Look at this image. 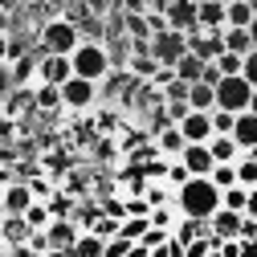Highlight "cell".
<instances>
[{"label": "cell", "instance_id": "obj_1", "mask_svg": "<svg viewBox=\"0 0 257 257\" xmlns=\"http://www.w3.org/2000/svg\"><path fill=\"white\" fill-rule=\"evenodd\" d=\"M176 208L184 216H196V220H208L216 208H220V188L208 180V176H188L180 188H176Z\"/></svg>", "mask_w": 257, "mask_h": 257}, {"label": "cell", "instance_id": "obj_2", "mask_svg": "<svg viewBox=\"0 0 257 257\" xmlns=\"http://www.w3.org/2000/svg\"><path fill=\"white\" fill-rule=\"evenodd\" d=\"M70 66H74V74H82V78H90V82H102L114 66H110V53L98 45V41H78V49L70 53Z\"/></svg>", "mask_w": 257, "mask_h": 257}, {"label": "cell", "instance_id": "obj_3", "mask_svg": "<svg viewBox=\"0 0 257 257\" xmlns=\"http://www.w3.org/2000/svg\"><path fill=\"white\" fill-rule=\"evenodd\" d=\"M249 94H253V86L245 82V74H224L216 82V106L241 114V110H249Z\"/></svg>", "mask_w": 257, "mask_h": 257}, {"label": "cell", "instance_id": "obj_4", "mask_svg": "<svg viewBox=\"0 0 257 257\" xmlns=\"http://www.w3.org/2000/svg\"><path fill=\"white\" fill-rule=\"evenodd\" d=\"M188 49V37L180 29H159V33L147 37V53L159 61V66H176V57Z\"/></svg>", "mask_w": 257, "mask_h": 257}, {"label": "cell", "instance_id": "obj_5", "mask_svg": "<svg viewBox=\"0 0 257 257\" xmlns=\"http://www.w3.org/2000/svg\"><path fill=\"white\" fill-rule=\"evenodd\" d=\"M78 41H82V29L74 21H49L41 29V49H49V53H74Z\"/></svg>", "mask_w": 257, "mask_h": 257}, {"label": "cell", "instance_id": "obj_6", "mask_svg": "<svg viewBox=\"0 0 257 257\" xmlns=\"http://www.w3.org/2000/svg\"><path fill=\"white\" fill-rule=\"evenodd\" d=\"M98 102V82H90L82 74H70L66 82H61V106H70V110H86Z\"/></svg>", "mask_w": 257, "mask_h": 257}, {"label": "cell", "instance_id": "obj_7", "mask_svg": "<svg viewBox=\"0 0 257 257\" xmlns=\"http://www.w3.org/2000/svg\"><path fill=\"white\" fill-rule=\"evenodd\" d=\"M188 49L196 53V57H204V61H212L220 49H224V33L220 29H208V25H196V29H188Z\"/></svg>", "mask_w": 257, "mask_h": 257}, {"label": "cell", "instance_id": "obj_8", "mask_svg": "<svg viewBox=\"0 0 257 257\" xmlns=\"http://www.w3.org/2000/svg\"><path fill=\"white\" fill-rule=\"evenodd\" d=\"M78 233H82V224H74L70 216H53V220L45 224V237H49L53 253H70L74 241H78Z\"/></svg>", "mask_w": 257, "mask_h": 257}, {"label": "cell", "instance_id": "obj_9", "mask_svg": "<svg viewBox=\"0 0 257 257\" xmlns=\"http://www.w3.org/2000/svg\"><path fill=\"white\" fill-rule=\"evenodd\" d=\"M176 126H180V135H184L188 143H208V139L216 135V131H212V114H208V110H188Z\"/></svg>", "mask_w": 257, "mask_h": 257}, {"label": "cell", "instance_id": "obj_10", "mask_svg": "<svg viewBox=\"0 0 257 257\" xmlns=\"http://www.w3.org/2000/svg\"><path fill=\"white\" fill-rule=\"evenodd\" d=\"M70 74H74L70 53H49V49H45V57L37 61V82H53V86H61Z\"/></svg>", "mask_w": 257, "mask_h": 257}, {"label": "cell", "instance_id": "obj_11", "mask_svg": "<svg viewBox=\"0 0 257 257\" xmlns=\"http://www.w3.org/2000/svg\"><path fill=\"white\" fill-rule=\"evenodd\" d=\"M176 159L188 168V176H208V172H212V164H216L212 151H208V143H184V151H180Z\"/></svg>", "mask_w": 257, "mask_h": 257}, {"label": "cell", "instance_id": "obj_12", "mask_svg": "<svg viewBox=\"0 0 257 257\" xmlns=\"http://www.w3.org/2000/svg\"><path fill=\"white\" fill-rule=\"evenodd\" d=\"M164 17H168V29H180V33H188V29H196V0H168L164 5Z\"/></svg>", "mask_w": 257, "mask_h": 257}, {"label": "cell", "instance_id": "obj_13", "mask_svg": "<svg viewBox=\"0 0 257 257\" xmlns=\"http://www.w3.org/2000/svg\"><path fill=\"white\" fill-rule=\"evenodd\" d=\"M241 220H245V212H233V208H216L212 216H208V233H216L220 241H229V237H241Z\"/></svg>", "mask_w": 257, "mask_h": 257}, {"label": "cell", "instance_id": "obj_14", "mask_svg": "<svg viewBox=\"0 0 257 257\" xmlns=\"http://www.w3.org/2000/svg\"><path fill=\"white\" fill-rule=\"evenodd\" d=\"M233 139L241 143V151H257V114L253 110H241L233 118Z\"/></svg>", "mask_w": 257, "mask_h": 257}, {"label": "cell", "instance_id": "obj_15", "mask_svg": "<svg viewBox=\"0 0 257 257\" xmlns=\"http://www.w3.org/2000/svg\"><path fill=\"white\" fill-rule=\"evenodd\" d=\"M208 151H212L216 164H233V159L241 155V143L233 139V131H216V135L208 139Z\"/></svg>", "mask_w": 257, "mask_h": 257}, {"label": "cell", "instance_id": "obj_16", "mask_svg": "<svg viewBox=\"0 0 257 257\" xmlns=\"http://www.w3.org/2000/svg\"><path fill=\"white\" fill-rule=\"evenodd\" d=\"M0 200H5V212H25L37 196H33V188H29V184L17 180V184H9L5 192H0Z\"/></svg>", "mask_w": 257, "mask_h": 257}, {"label": "cell", "instance_id": "obj_17", "mask_svg": "<svg viewBox=\"0 0 257 257\" xmlns=\"http://www.w3.org/2000/svg\"><path fill=\"white\" fill-rule=\"evenodd\" d=\"M224 5L229 0H196V21L208 29H224Z\"/></svg>", "mask_w": 257, "mask_h": 257}, {"label": "cell", "instance_id": "obj_18", "mask_svg": "<svg viewBox=\"0 0 257 257\" xmlns=\"http://www.w3.org/2000/svg\"><path fill=\"white\" fill-rule=\"evenodd\" d=\"M184 143H188V139L180 135V126H176V122H164V131H155V147L164 151V155H172V159L184 151Z\"/></svg>", "mask_w": 257, "mask_h": 257}, {"label": "cell", "instance_id": "obj_19", "mask_svg": "<svg viewBox=\"0 0 257 257\" xmlns=\"http://www.w3.org/2000/svg\"><path fill=\"white\" fill-rule=\"evenodd\" d=\"M176 78H184V82H200V74H204V57H196L192 49H184L180 57H176Z\"/></svg>", "mask_w": 257, "mask_h": 257}, {"label": "cell", "instance_id": "obj_20", "mask_svg": "<svg viewBox=\"0 0 257 257\" xmlns=\"http://www.w3.org/2000/svg\"><path fill=\"white\" fill-rule=\"evenodd\" d=\"M188 106L192 110H212L216 106V86L212 82H192L188 86Z\"/></svg>", "mask_w": 257, "mask_h": 257}, {"label": "cell", "instance_id": "obj_21", "mask_svg": "<svg viewBox=\"0 0 257 257\" xmlns=\"http://www.w3.org/2000/svg\"><path fill=\"white\" fill-rule=\"evenodd\" d=\"M220 33H224V49H233V53H249L253 49V37H249V25H224L220 29Z\"/></svg>", "mask_w": 257, "mask_h": 257}, {"label": "cell", "instance_id": "obj_22", "mask_svg": "<svg viewBox=\"0 0 257 257\" xmlns=\"http://www.w3.org/2000/svg\"><path fill=\"white\" fill-rule=\"evenodd\" d=\"M9 70H13V86H33V78H37V61L29 57V53H17V57L9 61Z\"/></svg>", "mask_w": 257, "mask_h": 257}, {"label": "cell", "instance_id": "obj_23", "mask_svg": "<svg viewBox=\"0 0 257 257\" xmlns=\"http://www.w3.org/2000/svg\"><path fill=\"white\" fill-rule=\"evenodd\" d=\"M102 245H106V241H102L98 233H94V229H82L70 253H82V257H102Z\"/></svg>", "mask_w": 257, "mask_h": 257}, {"label": "cell", "instance_id": "obj_24", "mask_svg": "<svg viewBox=\"0 0 257 257\" xmlns=\"http://www.w3.org/2000/svg\"><path fill=\"white\" fill-rule=\"evenodd\" d=\"M245 200H249V188L237 180V184H229V188H220V204L224 208H233V212H245Z\"/></svg>", "mask_w": 257, "mask_h": 257}, {"label": "cell", "instance_id": "obj_25", "mask_svg": "<svg viewBox=\"0 0 257 257\" xmlns=\"http://www.w3.org/2000/svg\"><path fill=\"white\" fill-rule=\"evenodd\" d=\"M237 180H241L245 188L257 184V151H241V155H237Z\"/></svg>", "mask_w": 257, "mask_h": 257}, {"label": "cell", "instance_id": "obj_26", "mask_svg": "<svg viewBox=\"0 0 257 257\" xmlns=\"http://www.w3.org/2000/svg\"><path fill=\"white\" fill-rule=\"evenodd\" d=\"M147 229H151V216H131V212H126V216L118 220V233H122V237H131V241H139Z\"/></svg>", "mask_w": 257, "mask_h": 257}, {"label": "cell", "instance_id": "obj_27", "mask_svg": "<svg viewBox=\"0 0 257 257\" xmlns=\"http://www.w3.org/2000/svg\"><path fill=\"white\" fill-rule=\"evenodd\" d=\"M37 106H41V110H57V106H61V86L37 82Z\"/></svg>", "mask_w": 257, "mask_h": 257}, {"label": "cell", "instance_id": "obj_28", "mask_svg": "<svg viewBox=\"0 0 257 257\" xmlns=\"http://www.w3.org/2000/svg\"><path fill=\"white\" fill-rule=\"evenodd\" d=\"M25 220H29V229H45V224L53 220V212H49L45 200H33V204L25 208Z\"/></svg>", "mask_w": 257, "mask_h": 257}, {"label": "cell", "instance_id": "obj_29", "mask_svg": "<svg viewBox=\"0 0 257 257\" xmlns=\"http://www.w3.org/2000/svg\"><path fill=\"white\" fill-rule=\"evenodd\" d=\"M208 180H212L216 188H229V184H237V159H233V164H212Z\"/></svg>", "mask_w": 257, "mask_h": 257}, {"label": "cell", "instance_id": "obj_30", "mask_svg": "<svg viewBox=\"0 0 257 257\" xmlns=\"http://www.w3.org/2000/svg\"><path fill=\"white\" fill-rule=\"evenodd\" d=\"M212 61H216L220 74H241V53H233V49H220Z\"/></svg>", "mask_w": 257, "mask_h": 257}, {"label": "cell", "instance_id": "obj_31", "mask_svg": "<svg viewBox=\"0 0 257 257\" xmlns=\"http://www.w3.org/2000/svg\"><path fill=\"white\" fill-rule=\"evenodd\" d=\"M208 114H212V131H233V118H237L233 110H224V106H212Z\"/></svg>", "mask_w": 257, "mask_h": 257}, {"label": "cell", "instance_id": "obj_32", "mask_svg": "<svg viewBox=\"0 0 257 257\" xmlns=\"http://www.w3.org/2000/svg\"><path fill=\"white\" fill-rule=\"evenodd\" d=\"M241 74H245V82H249V86H257V45L241 57Z\"/></svg>", "mask_w": 257, "mask_h": 257}, {"label": "cell", "instance_id": "obj_33", "mask_svg": "<svg viewBox=\"0 0 257 257\" xmlns=\"http://www.w3.org/2000/svg\"><path fill=\"white\" fill-rule=\"evenodd\" d=\"M164 176H168V184H172V188H180V184L188 180V168L180 164V159H172V168H164Z\"/></svg>", "mask_w": 257, "mask_h": 257}, {"label": "cell", "instance_id": "obj_34", "mask_svg": "<svg viewBox=\"0 0 257 257\" xmlns=\"http://www.w3.org/2000/svg\"><path fill=\"white\" fill-rule=\"evenodd\" d=\"M45 204H49L53 216H70V212H74V200H70V196H53V200H45Z\"/></svg>", "mask_w": 257, "mask_h": 257}, {"label": "cell", "instance_id": "obj_35", "mask_svg": "<svg viewBox=\"0 0 257 257\" xmlns=\"http://www.w3.org/2000/svg\"><path fill=\"white\" fill-rule=\"evenodd\" d=\"M126 212H131V216H147V212H151V200H147V196L126 200Z\"/></svg>", "mask_w": 257, "mask_h": 257}, {"label": "cell", "instance_id": "obj_36", "mask_svg": "<svg viewBox=\"0 0 257 257\" xmlns=\"http://www.w3.org/2000/svg\"><path fill=\"white\" fill-rule=\"evenodd\" d=\"M13 90V70H9V61H0V98Z\"/></svg>", "mask_w": 257, "mask_h": 257}, {"label": "cell", "instance_id": "obj_37", "mask_svg": "<svg viewBox=\"0 0 257 257\" xmlns=\"http://www.w3.org/2000/svg\"><path fill=\"white\" fill-rule=\"evenodd\" d=\"M245 216H253V220H257V184L249 188V200H245Z\"/></svg>", "mask_w": 257, "mask_h": 257}, {"label": "cell", "instance_id": "obj_38", "mask_svg": "<svg viewBox=\"0 0 257 257\" xmlns=\"http://www.w3.org/2000/svg\"><path fill=\"white\" fill-rule=\"evenodd\" d=\"M9 57H13V37L0 33V61H9Z\"/></svg>", "mask_w": 257, "mask_h": 257}, {"label": "cell", "instance_id": "obj_39", "mask_svg": "<svg viewBox=\"0 0 257 257\" xmlns=\"http://www.w3.org/2000/svg\"><path fill=\"white\" fill-rule=\"evenodd\" d=\"M249 37H253V45H257V13H253V21H249Z\"/></svg>", "mask_w": 257, "mask_h": 257}, {"label": "cell", "instance_id": "obj_40", "mask_svg": "<svg viewBox=\"0 0 257 257\" xmlns=\"http://www.w3.org/2000/svg\"><path fill=\"white\" fill-rule=\"evenodd\" d=\"M249 110L257 114V86H253V94H249Z\"/></svg>", "mask_w": 257, "mask_h": 257}, {"label": "cell", "instance_id": "obj_41", "mask_svg": "<svg viewBox=\"0 0 257 257\" xmlns=\"http://www.w3.org/2000/svg\"><path fill=\"white\" fill-rule=\"evenodd\" d=\"M0 33H9V17H5V9H0Z\"/></svg>", "mask_w": 257, "mask_h": 257}, {"label": "cell", "instance_id": "obj_42", "mask_svg": "<svg viewBox=\"0 0 257 257\" xmlns=\"http://www.w3.org/2000/svg\"><path fill=\"white\" fill-rule=\"evenodd\" d=\"M0 253H9V241H5V233H0Z\"/></svg>", "mask_w": 257, "mask_h": 257}, {"label": "cell", "instance_id": "obj_43", "mask_svg": "<svg viewBox=\"0 0 257 257\" xmlns=\"http://www.w3.org/2000/svg\"><path fill=\"white\" fill-rule=\"evenodd\" d=\"M0 220H5V200H0Z\"/></svg>", "mask_w": 257, "mask_h": 257}]
</instances>
